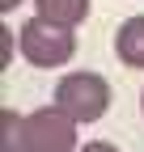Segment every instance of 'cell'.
I'll use <instances>...</instances> for the list:
<instances>
[{"label": "cell", "instance_id": "7a4b0ae2", "mask_svg": "<svg viewBox=\"0 0 144 152\" xmlns=\"http://www.w3.org/2000/svg\"><path fill=\"white\" fill-rule=\"evenodd\" d=\"M17 47H21V59L34 64V68H64V64H72L81 42H76V30L51 26L43 17H30L17 30Z\"/></svg>", "mask_w": 144, "mask_h": 152}, {"label": "cell", "instance_id": "9c48e42d", "mask_svg": "<svg viewBox=\"0 0 144 152\" xmlns=\"http://www.w3.org/2000/svg\"><path fill=\"white\" fill-rule=\"evenodd\" d=\"M140 110H144V93H140Z\"/></svg>", "mask_w": 144, "mask_h": 152}, {"label": "cell", "instance_id": "ba28073f", "mask_svg": "<svg viewBox=\"0 0 144 152\" xmlns=\"http://www.w3.org/2000/svg\"><path fill=\"white\" fill-rule=\"evenodd\" d=\"M13 9H21V0H0V13H13Z\"/></svg>", "mask_w": 144, "mask_h": 152}, {"label": "cell", "instance_id": "6da1fadb", "mask_svg": "<svg viewBox=\"0 0 144 152\" xmlns=\"http://www.w3.org/2000/svg\"><path fill=\"white\" fill-rule=\"evenodd\" d=\"M110 97H115V89L110 80H106L102 72H89V68H76V72H68L55 80V93H51V102H55L72 123H98L110 114Z\"/></svg>", "mask_w": 144, "mask_h": 152}, {"label": "cell", "instance_id": "52a82bcc", "mask_svg": "<svg viewBox=\"0 0 144 152\" xmlns=\"http://www.w3.org/2000/svg\"><path fill=\"white\" fill-rule=\"evenodd\" d=\"M81 152H123V148L110 140H89V144H81Z\"/></svg>", "mask_w": 144, "mask_h": 152}, {"label": "cell", "instance_id": "277c9868", "mask_svg": "<svg viewBox=\"0 0 144 152\" xmlns=\"http://www.w3.org/2000/svg\"><path fill=\"white\" fill-rule=\"evenodd\" d=\"M115 55H119L123 68L144 72V13L119 21V30H115Z\"/></svg>", "mask_w": 144, "mask_h": 152}, {"label": "cell", "instance_id": "5b68a950", "mask_svg": "<svg viewBox=\"0 0 144 152\" xmlns=\"http://www.w3.org/2000/svg\"><path fill=\"white\" fill-rule=\"evenodd\" d=\"M34 17L64 26V30H76L89 17V0H34Z\"/></svg>", "mask_w": 144, "mask_h": 152}, {"label": "cell", "instance_id": "3957f363", "mask_svg": "<svg viewBox=\"0 0 144 152\" xmlns=\"http://www.w3.org/2000/svg\"><path fill=\"white\" fill-rule=\"evenodd\" d=\"M76 127L68 114L51 102L26 114V152H81L76 148Z\"/></svg>", "mask_w": 144, "mask_h": 152}, {"label": "cell", "instance_id": "8992f818", "mask_svg": "<svg viewBox=\"0 0 144 152\" xmlns=\"http://www.w3.org/2000/svg\"><path fill=\"white\" fill-rule=\"evenodd\" d=\"M0 152H26V114L13 106L0 110Z\"/></svg>", "mask_w": 144, "mask_h": 152}]
</instances>
